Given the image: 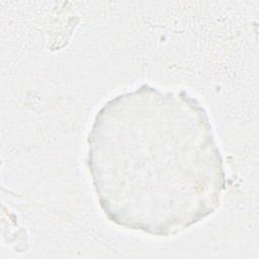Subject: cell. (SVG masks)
Masks as SVG:
<instances>
[{
    "instance_id": "obj_1",
    "label": "cell",
    "mask_w": 259,
    "mask_h": 259,
    "mask_svg": "<svg viewBox=\"0 0 259 259\" xmlns=\"http://www.w3.org/2000/svg\"><path fill=\"white\" fill-rule=\"evenodd\" d=\"M86 164L106 219L155 237L180 234L221 206L227 175L207 111L185 90L149 84L96 112Z\"/></svg>"
}]
</instances>
